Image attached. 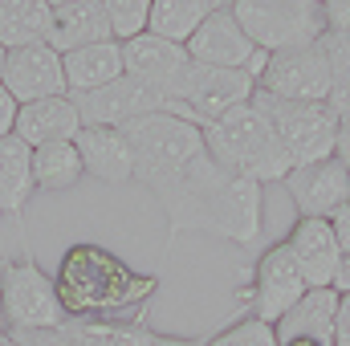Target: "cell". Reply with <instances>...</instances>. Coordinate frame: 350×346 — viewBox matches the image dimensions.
<instances>
[{
    "mask_svg": "<svg viewBox=\"0 0 350 346\" xmlns=\"http://www.w3.org/2000/svg\"><path fill=\"white\" fill-rule=\"evenodd\" d=\"M37 179H33V147L16 135L0 143V216H21L25 204L33 200Z\"/></svg>",
    "mask_w": 350,
    "mask_h": 346,
    "instance_id": "cell-23",
    "label": "cell"
},
{
    "mask_svg": "<svg viewBox=\"0 0 350 346\" xmlns=\"http://www.w3.org/2000/svg\"><path fill=\"white\" fill-rule=\"evenodd\" d=\"M216 4L220 0H151V25H147V33L187 49V41L196 37V29L216 12Z\"/></svg>",
    "mask_w": 350,
    "mask_h": 346,
    "instance_id": "cell-24",
    "label": "cell"
},
{
    "mask_svg": "<svg viewBox=\"0 0 350 346\" xmlns=\"http://www.w3.org/2000/svg\"><path fill=\"white\" fill-rule=\"evenodd\" d=\"M126 143L135 151V179L139 183H151V179H163V175L179 172L183 163H191L196 155H204V131L175 118L167 110L159 114H147L139 122H131L126 131Z\"/></svg>",
    "mask_w": 350,
    "mask_h": 346,
    "instance_id": "cell-7",
    "label": "cell"
},
{
    "mask_svg": "<svg viewBox=\"0 0 350 346\" xmlns=\"http://www.w3.org/2000/svg\"><path fill=\"white\" fill-rule=\"evenodd\" d=\"M306 293H310V285H306L297 261L289 257V249H285V241H281V245H273V249L261 253L257 269H253V281H249L245 302H249V314H253V318L277 326Z\"/></svg>",
    "mask_w": 350,
    "mask_h": 346,
    "instance_id": "cell-11",
    "label": "cell"
},
{
    "mask_svg": "<svg viewBox=\"0 0 350 346\" xmlns=\"http://www.w3.org/2000/svg\"><path fill=\"white\" fill-rule=\"evenodd\" d=\"M16 110H21V106L12 102V94L0 86V143H4V139L16 131Z\"/></svg>",
    "mask_w": 350,
    "mask_h": 346,
    "instance_id": "cell-31",
    "label": "cell"
},
{
    "mask_svg": "<svg viewBox=\"0 0 350 346\" xmlns=\"http://www.w3.org/2000/svg\"><path fill=\"white\" fill-rule=\"evenodd\" d=\"M208 346H281V343H277V326L245 314L232 326H224L216 338H208Z\"/></svg>",
    "mask_w": 350,
    "mask_h": 346,
    "instance_id": "cell-29",
    "label": "cell"
},
{
    "mask_svg": "<svg viewBox=\"0 0 350 346\" xmlns=\"http://www.w3.org/2000/svg\"><path fill=\"white\" fill-rule=\"evenodd\" d=\"M285 249L297 261V269H301L310 289H334V273H338L342 249H338V237H334L330 220L297 216L289 237H285Z\"/></svg>",
    "mask_w": 350,
    "mask_h": 346,
    "instance_id": "cell-16",
    "label": "cell"
},
{
    "mask_svg": "<svg viewBox=\"0 0 350 346\" xmlns=\"http://www.w3.org/2000/svg\"><path fill=\"white\" fill-rule=\"evenodd\" d=\"M253 94H257V82L249 74H241V70H212V66H196L191 62L187 74H183L179 94L163 110L183 118V122H191V127H200V131H208L224 114L249 106Z\"/></svg>",
    "mask_w": 350,
    "mask_h": 346,
    "instance_id": "cell-8",
    "label": "cell"
},
{
    "mask_svg": "<svg viewBox=\"0 0 350 346\" xmlns=\"http://www.w3.org/2000/svg\"><path fill=\"white\" fill-rule=\"evenodd\" d=\"M0 346H21V343H12V338H8V334H0Z\"/></svg>",
    "mask_w": 350,
    "mask_h": 346,
    "instance_id": "cell-38",
    "label": "cell"
},
{
    "mask_svg": "<svg viewBox=\"0 0 350 346\" xmlns=\"http://www.w3.org/2000/svg\"><path fill=\"white\" fill-rule=\"evenodd\" d=\"M204 147L208 155L224 168V172L253 179V183H285V175L293 172L289 151L281 147L277 131L269 127V118L261 114L257 102L224 114L220 122H212L204 131Z\"/></svg>",
    "mask_w": 350,
    "mask_h": 346,
    "instance_id": "cell-3",
    "label": "cell"
},
{
    "mask_svg": "<svg viewBox=\"0 0 350 346\" xmlns=\"http://www.w3.org/2000/svg\"><path fill=\"white\" fill-rule=\"evenodd\" d=\"M151 346H208V343H200V338H175V334H155Z\"/></svg>",
    "mask_w": 350,
    "mask_h": 346,
    "instance_id": "cell-36",
    "label": "cell"
},
{
    "mask_svg": "<svg viewBox=\"0 0 350 346\" xmlns=\"http://www.w3.org/2000/svg\"><path fill=\"white\" fill-rule=\"evenodd\" d=\"M285 191H289L297 216L330 220L338 208L350 204V168L338 155L322 159V163H310V168H293L285 175Z\"/></svg>",
    "mask_w": 350,
    "mask_h": 346,
    "instance_id": "cell-15",
    "label": "cell"
},
{
    "mask_svg": "<svg viewBox=\"0 0 350 346\" xmlns=\"http://www.w3.org/2000/svg\"><path fill=\"white\" fill-rule=\"evenodd\" d=\"M122 66H126V78L143 82L151 94H159L163 106H167L179 94V86H183V74H187L191 57H187L183 45H172L163 37L143 33V37H135V41L122 45Z\"/></svg>",
    "mask_w": 350,
    "mask_h": 346,
    "instance_id": "cell-12",
    "label": "cell"
},
{
    "mask_svg": "<svg viewBox=\"0 0 350 346\" xmlns=\"http://www.w3.org/2000/svg\"><path fill=\"white\" fill-rule=\"evenodd\" d=\"M334 346H350V293H338V318H334Z\"/></svg>",
    "mask_w": 350,
    "mask_h": 346,
    "instance_id": "cell-32",
    "label": "cell"
},
{
    "mask_svg": "<svg viewBox=\"0 0 350 346\" xmlns=\"http://www.w3.org/2000/svg\"><path fill=\"white\" fill-rule=\"evenodd\" d=\"M53 33V0H0V45L29 49L49 45Z\"/></svg>",
    "mask_w": 350,
    "mask_h": 346,
    "instance_id": "cell-22",
    "label": "cell"
},
{
    "mask_svg": "<svg viewBox=\"0 0 350 346\" xmlns=\"http://www.w3.org/2000/svg\"><path fill=\"white\" fill-rule=\"evenodd\" d=\"M322 12H326V33L350 37V0H322Z\"/></svg>",
    "mask_w": 350,
    "mask_h": 346,
    "instance_id": "cell-30",
    "label": "cell"
},
{
    "mask_svg": "<svg viewBox=\"0 0 350 346\" xmlns=\"http://www.w3.org/2000/svg\"><path fill=\"white\" fill-rule=\"evenodd\" d=\"M281 346H318V343H281Z\"/></svg>",
    "mask_w": 350,
    "mask_h": 346,
    "instance_id": "cell-40",
    "label": "cell"
},
{
    "mask_svg": "<svg viewBox=\"0 0 350 346\" xmlns=\"http://www.w3.org/2000/svg\"><path fill=\"white\" fill-rule=\"evenodd\" d=\"M82 175H86V168H82V155L74 143H45L33 151L37 191H70V187H78Z\"/></svg>",
    "mask_w": 350,
    "mask_h": 346,
    "instance_id": "cell-25",
    "label": "cell"
},
{
    "mask_svg": "<svg viewBox=\"0 0 350 346\" xmlns=\"http://www.w3.org/2000/svg\"><path fill=\"white\" fill-rule=\"evenodd\" d=\"M232 16L269 57L310 49L326 37V12L318 0H232Z\"/></svg>",
    "mask_w": 350,
    "mask_h": 346,
    "instance_id": "cell-4",
    "label": "cell"
},
{
    "mask_svg": "<svg viewBox=\"0 0 350 346\" xmlns=\"http://www.w3.org/2000/svg\"><path fill=\"white\" fill-rule=\"evenodd\" d=\"M0 334H8V322H4V306H0Z\"/></svg>",
    "mask_w": 350,
    "mask_h": 346,
    "instance_id": "cell-37",
    "label": "cell"
},
{
    "mask_svg": "<svg viewBox=\"0 0 350 346\" xmlns=\"http://www.w3.org/2000/svg\"><path fill=\"white\" fill-rule=\"evenodd\" d=\"M334 155L350 168V118H338V151Z\"/></svg>",
    "mask_w": 350,
    "mask_h": 346,
    "instance_id": "cell-34",
    "label": "cell"
},
{
    "mask_svg": "<svg viewBox=\"0 0 350 346\" xmlns=\"http://www.w3.org/2000/svg\"><path fill=\"white\" fill-rule=\"evenodd\" d=\"M74 102H78L82 127H110V131H126L131 122L163 110L159 94H151L143 82H135L126 74L118 82H110V86L94 90V94H78Z\"/></svg>",
    "mask_w": 350,
    "mask_h": 346,
    "instance_id": "cell-13",
    "label": "cell"
},
{
    "mask_svg": "<svg viewBox=\"0 0 350 346\" xmlns=\"http://www.w3.org/2000/svg\"><path fill=\"white\" fill-rule=\"evenodd\" d=\"M70 322H143L159 277L131 269L102 245H70L53 273Z\"/></svg>",
    "mask_w": 350,
    "mask_h": 346,
    "instance_id": "cell-2",
    "label": "cell"
},
{
    "mask_svg": "<svg viewBox=\"0 0 350 346\" xmlns=\"http://www.w3.org/2000/svg\"><path fill=\"white\" fill-rule=\"evenodd\" d=\"M322 53L330 62V98H326V106L338 118H350V37L326 33L322 37Z\"/></svg>",
    "mask_w": 350,
    "mask_h": 346,
    "instance_id": "cell-27",
    "label": "cell"
},
{
    "mask_svg": "<svg viewBox=\"0 0 350 346\" xmlns=\"http://www.w3.org/2000/svg\"><path fill=\"white\" fill-rule=\"evenodd\" d=\"M187 57L196 62V66H212V70H241V74H249L253 82H257V74L265 70V57L253 41H249V33L241 29V21L232 16V4H216V12L196 29V37L187 41Z\"/></svg>",
    "mask_w": 350,
    "mask_h": 346,
    "instance_id": "cell-9",
    "label": "cell"
},
{
    "mask_svg": "<svg viewBox=\"0 0 350 346\" xmlns=\"http://www.w3.org/2000/svg\"><path fill=\"white\" fill-rule=\"evenodd\" d=\"M147 191L167 212L172 237L175 232H212L232 245H253L261 237L265 187L224 172L208 151L183 163L179 172L151 179Z\"/></svg>",
    "mask_w": 350,
    "mask_h": 346,
    "instance_id": "cell-1",
    "label": "cell"
},
{
    "mask_svg": "<svg viewBox=\"0 0 350 346\" xmlns=\"http://www.w3.org/2000/svg\"><path fill=\"white\" fill-rule=\"evenodd\" d=\"M253 102L261 106L269 127L277 131L293 168L334 159V151H338V114L326 102H277V98H265V94H253Z\"/></svg>",
    "mask_w": 350,
    "mask_h": 346,
    "instance_id": "cell-6",
    "label": "cell"
},
{
    "mask_svg": "<svg viewBox=\"0 0 350 346\" xmlns=\"http://www.w3.org/2000/svg\"><path fill=\"white\" fill-rule=\"evenodd\" d=\"M98 41H110L106 0H53V33L49 45L57 53H74Z\"/></svg>",
    "mask_w": 350,
    "mask_h": 346,
    "instance_id": "cell-19",
    "label": "cell"
},
{
    "mask_svg": "<svg viewBox=\"0 0 350 346\" xmlns=\"http://www.w3.org/2000/svg\"><path fill=\"white\" fill-rule=\"evenodd\" d=\"M0 86L12 94L16 106L70 94V90H66V70H62V53H57L53 45L12 49V53L4 57V70H0Z\"/></svg>",
    "mask_w": 350,
    "mask_h": 346,
    "instance_id": "cell-14",
    "label": "cell"
},
{
    "mask_svg": "<svg viewBox=\"0 0 350 346\" xmlns=\"http://www.w3.org/2000/svg\"><path fill=\"white\" fill-rule=\"evenodd\" d=\"M62 70H66V90L70 98L78 94H94V90L110 86L126 74L122 66V45L118 41H98L86 49H74V53H62Z\"/></svg>",
    "mask_w": 350,
    "mask_h": 346,
    "instance_id": "cell-21",
    "label": "cell"
},
{
    "mask_svg": "<svg viewBox=\"0 0 350 346\" xmlns=\"http://www.w3.org/2000/svg\"><path fill=\"white\" fill-rule=\"evenodd\" d=\"M0 306L8 330H62L70 314L57 297L53 273H45L29 253L8 257L0 265Z\"/></svg>",
    "mask_w": 350,
    "mask_h": 346,
    "instance_id": "cell-5",
    "label": "cell"
},
{
    "mask_svg": "<svg viewBox=\"0 0 350 346\" xmlns=\"http://www.w3.org/2000/svg\"><path fill=\"white\" fill-rule=\"evenodd\" d=\"M334 318H338V293H334V289H310V293L277 322V343L334 346Z\"/></svg>",
    "mask_w": 350,
    "mask_h": 346,
    "instance_id": "cell-20",
    "label": "cell"
},
{
    "mask_svg": "<svg viewBox=\"0 0 350 346\" xmlns=\"http://www.w3.org/2000/svg\"><path fill=\"white\" fill-rule=\"evenodd\" d=\"M86 175H94L98 183H131L135 179V151L126 143L122 131L110 127H82L74 139Z\"/></svg>",
    "mask_w": 350,
    "mask_h": 346,
    "instance_id": "cell-18",
    "label": "cell"
},
{
    "mask_svg": "<svg viewBox=\"0 0 350 346\" xmlns=\"http://www.w3.org/2000/svg\"><path fill=\"white\" fill-rule=\"evenodd\" d=\"M82 131V114H78V102L70 94L62 98H41V102H25L16 110V139H25L33 151L45 147V143H74Z\"/></svg>",
    "mask_w": 350,
    "mask_h": 346,
    "instance_id": "cell-17",
    "label": "cell"
},
{
    "mask_svg": "<svg viewBox=\"0 0 350 346\" xmlns=\"http://www.w3.org/2000/svg\"><path fill=\"white\" fill-rule=\"evenodd\" d=\"M70 346H151L155 330L143 322H70Z\"/></svg>",
    "mask_w": 350,
    "mask_h": 346,
    "instance_id": "cell-26",
    "label": "cell"
},
{
    "mask_svg": "<svg viewBox=\"0 0 350 346\" xmlns=\"http://www.w3.org/2000/svg\"><path fill=\"white\" fill-rule=\"evenodd\" d=\"M257 94L277 102H326L330 98V62L322 53V41L310 49H289L265 57L257 74Z\"/></svg>",
    "mask_w": 350,
    "mask_h": 346,
    "instance_id": "cell-10",
    "label": "cell"
},
{
    "mask_svg": "<svg viewBox=\"0 0 350 346\" xmlns=\"http://www.w3.org/2000/svg\"><path fill=\"white\" fill-rule=\"evenodd\" d=\"M334 293H350V253H342L338 273H334Z\"/></svg>",
    "mask_w": 350,
    "mask_h": 346,
    "instance_id": "cell-35",
    "label": "cell"
},
{
    "mask_svg": "<svg viewBox=\"0 0 350 346\" xmlns=\"http://www.w3.org/2000/svg\"><path fill=\"white\" fill-rule=\"evenodd\" d=\"M106 21H110V41L126 45V41L147 33L151 0H106Z\"/></svg>",
    "mask_w": 350,
    "mask_h": 346,
    "instance_id": "cell-28",
    "label": "cell"
},
{
    "mask_svg": "<svg viewBox=\"0 0 350 346\" xmlns=\"http://www.w3.org/2000/svg\"><path fill=\"white\" fill-rule=\"evenodd\" d=\"M330 228H334V237H338V249L350 253V204H347V208H338V212L330 216Z\"/></svg>",
    "mask_w": 350,
    "mask_h": 346,
    "instance_id": "cell-33",
    "label": "cell"
},
{
    "mask_svg": "<svg viewBox=\"0 0 350 346\" xmlns=\"http://www.w3.org/2000/svg\"><path fill=\"white\" fill-rule=\"evenodd\" d=\"M4 57H8V49H4V45H0V70H4Z\"/></svg>",
    "mask_w": 350,
    "mask_h": 346,
    "instance_id": "cell-39",
    "label": "cell"
}]
</instances>
